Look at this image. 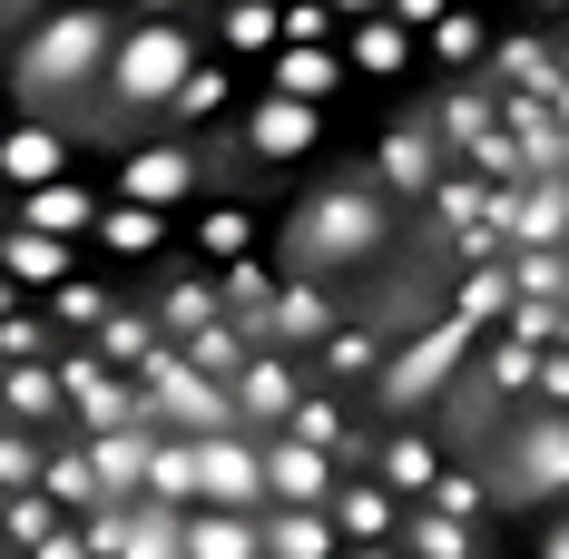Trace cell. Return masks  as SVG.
<instances>
[{"instance_id":"obj_2","label":"cell","mask_w":569,"mask_h":559,"mask_svg":"<svg viewBox=\"0 0 569 559\" xmlns=\"http://www.w3.org/2000/svg\"><path fill=\"white\" fill-rule=\"evenodd\" d=\"M452 0H0V325L276 256Z\"/></svg>"},{"instance_id":"obj_1","label":"cell","mask_w":569,"mask_h":559,"mask_svg":"<svg viewBox=\"0 0 569 559\" xmlns=\"http://www.w3.org/2000/svg\"><path fill=\"white\" fill-rule=\"evenodd\" d=\"M550 520L276 266L0 325V559H550Z\"/></svg>"}]
</instances>
